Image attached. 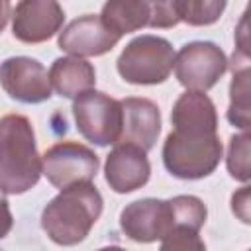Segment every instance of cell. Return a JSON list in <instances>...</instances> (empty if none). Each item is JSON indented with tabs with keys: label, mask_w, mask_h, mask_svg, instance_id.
<instances>
[{
	"label": "cell",
	"mask_w": 251,
	"mask_h": 251,
	"mask_svg": "<svg viewBox=\"0 0 251 251\" xmlns=\"http://www.w3.org/2000/svg\"><path fill=\"white\" fill-rule=\"evenodd\" d=\"M171 124L161 151L165 169L180 180L210 176L224 157L212 98L206 92H182L173 106Z\"/></svg>",
	"instance_id": "1"
},
{
	"label": "cell",
	"mask_w": 251,
	"mask_h": 251,
	"mask_svg": "<svg viewBox=\"0 0 251 251\" xmlns=\"http://www.w3.org/2000/svg\"><path fill=\"white\" fill-rule=\"evenodd\" d=\"M178 22L188 25H210L220 20L226 10V2L218 0H175Z\"/></svg>",
	"instance_id": "17"
},
{
	"label": "cell",
	"mask_w": 251,
	"mask_h": 251,
	"mask_svg": "<svg viewBox=\"0 0 251 251\" xmlns=\"http://www.w3.org/2000/svg\"><path fill=\"white\" fill-rule=\"evenodd\" d=\"M159 251H206V243L202 241L198 231L178 227L161 239Z\"/></svg>",
	"instance_id": "19"
},
{
	"label": "cell",
	"mask_w": 251,
	"mask_h": 251,
	"mask_svg": "<svg viewBox=\"0 0 251 251\" xmlns=\"http://www.w3.org/2000/svg\"><path fill=\"white\" fill-rule=\"evenodd\" d=\"M2 90L22 104H41L53 96L47 69L33 57L18 55L0 63Z\"/></svg>",
	"instance_id": "9"
},
{
	"label": "cell",
	"mask_w": 251,
	"mask_h": 251,
	"mask_svg": "<svg viewBox=\"0 0 251 251\" xmlns=\"http://www.w3.org/2000/svg\"><path fill=\"white\" fill-rule=\"evenodd\" d=\"M63 24L65 10L55 0H22L12 8V33L22 43H43Z\"/></svg>",
	"instance_id": "10"
},
{
	"label": "cell",
	"mask_w": 251,
	"mask_h": 251,
	"mask_svg": "<svg viewBox=\"0 0 251 251\" xmlns=\"http://www.w3.org/2000/svg\"><path fill=\"white\" fill-rule=\"evenodd\" d=\"M226 167L231 178L239 182L249 180L251 173H249V133L247 131L231 135L227 145V155H226Z\"/></svg>",
	"instance_id": "18"
},
{
	"label": "cell",
	"mask_w": 251,
	"mask_h": 251,
	"mask_svg": "<svg viewBox=\"0 0 251 251\" xmlns=\"http://www.w3.org/2000/svg\"><path fill=\"white\" fill-rule=\"evenodd\" d=\"M227 57L214 41H190L175 53L173 71L176 80L192 92H206L226 75Z\"/></svg>",
	"instance_id": "6"
},
{
	"label": "cell",
	"mask_w": 251,
	"mask_h": 251,
	"mask_svg": "<svg viewBox=\"0 0 251 251\" xmlns=\"http://www.w3.org/2000/svg\"><path fill=\"white\" fill-rule=\"evenodd\" d=\"M102 210V194L92 182L71 186L59 190V194L47 202L41 212V227L57 245H78L86 239Z\"/></svg>",
	"instance_id": "3"
},
{
	"label": "cell",
	"mask_w": 251,
	"mask_h": 251,
	"mask_svg": "<svg viewBox=\"0 0 251 251\" xmlns=\"http://www.w3.org/2000/svg\"><path fill=\"white\" fill-rule=\"evenodd\" d=\"M249 57L233 53L231 63V84H229V106L227 122L241 131L249 129Z\"/></svg>",
	"instance_id": "16"
},
{
	"label": "cell",
	"mask_w": 251,
	"mask_h": 251,
	"mask_svg": "<svg viewBox=\"0 0 251 251\" xmlns=\"http://www.w3.org/2000/svg\"><path fill=\"white\" fill-rule=\"evenodd\" d=\"M43 175L59 188H71L78 184H90L98 173V155L78 141H59L51 145L43 155Z\"/></svg>",
	"instance_id": "7"
},
{
	"label": "cell",
	"mask_w": 251,
	"mask_h": 251,
	"mask_svg": "<svg viewBox=\"0 0 251 251\" xmlns=\"http://www.w3.org/2000/svg\"><path fill=\"white\" fill-rule=\"evenodd\" d=\"M247 204H249V186H243L239 192H235L231 196V210L245 224H249V206Z\"/></svg>",
	"instance_id": "20"
},
{
	"label": "cell",
	"mask_w": 251,
	"mask_h": 251,
	"mask_svg": "<svg viewBox=\"0 0 251 251\" xmlns=\"http://www.w3.org/2000/svg\"><path fill=\"white\" fill-rule=\"evenodd\" d=\"M73 116L78 133L98 145H116L122 127V106L120 100L100 90H86L73 100Z\"/></svg>",
	"instance_id": "5"
},
{
	"label": "cell",
	"mask_w": 251,
	"mask_h": 251,
	"mask_svg": "<svg viewBox=\"0 0 251 251\" xmlns=\"http://www.w3.org/2000/svg\"><path fill=\"white\" fill-rule=\"evenodd\" d=\"M122 127L116 145H133L141 151H151L161 133L159 106L149 98L129 96L120 100Z\"/></svg>",
	"instance_id": "12"
},
{
	"label": "cell",
	"mask_w": 251,
	"mask_h": 251,
	"mask_svg": "<svg viewBox=\"0 0 251 251\" xmlns=\"http://www.w3.org/2000/svg\"><path fill=\"white\" fill-rule=\"evenodd\" d=\"M12 226H14V216H12L6 194L0 190V239H4L12 231Z\"/></svg>",
	"instance_id": "21"
},
{
	"label": "cell",
	"mask_w": 251,
	"mask_h": 251,
	"mask_svg": "<svg viewBox=\"0 0 251 251\" xmlns=\"http://www.w3.org/2000/svg\"><path fill=\"white\" fill-rule=\"evenodd\" d=\"M51 88L63 98H76L96 84V71L92 63L80 57H59L49 67Z\"/></svg>",
	"instance_id": "14"
},
{
	"label": "cell",
	"mask_w": 251,
	"mask_h": 251,
	"mask_svg": "<svg viewBox=\"0 0 251 251\" xmlns=\"http://www.w3.org/2000/svg\"><path fill=\"white\" fill-rule=\"evenodd\" d=\"M102 24L120 37L141 27H153L155 2L145 0H114L106 2L100 10Z\"/></svg>",
	"instance_id": "15"
},
{
	"label": "cell",
	"mask_w": 251,
	"mask_h": 251,
	"mask_svg": "<svg viewBox=\"0 0 251 251\" xmlns=\"http://www.w3.org/2000/svg\"><path fill=\"white\" fill-rule=\"evenodd\" d=\"M96 251H127V249H124V247H120V245H108V247H100V249H96Z\"/></svg>",
	"instance_id": "23"
},
{
	"label": "cell",
	"mask_w": 251,
	"mask_h": 251,
	"mask_svg": "<svg viewBox=\"0 0 251 251\" xmlns=\"http://www.w3.org/2000/svg\"><path fill=\"white\" fill-rule=\"evenodd\" d=\"M120 227L135 243L161 241L173 229H178L173 200L141 198L127 204L120 212Z\"/></svg>",
	"instance_id": "8"
},
{
	"label": "cell",
	"mask_w": 251,
	"mask_h": 251,
	"mask_svg": "<svg viewBox=\"0 0 251 251\" xmlns=\"http://www.w3.org/2000/svg\"><path fill=\"white\" fill-rule=\"evenodd\" d=\"M175 49L169 39L143 33L133 37L116 61L118 75L137 86L161 84L173 73Z\"/></svg>",
	"instance_id": "4"
},
{
	"label": "cell",
	"mask_w": 251,
	"mask_h": 251,
	"mask_svg": "<svg viewBox=\"0 0 251 251\" xmlns=\"http://www.w3.org/2000/svg\"><path fill=\"white\" fill-rule=\"evenodd\" d=\"M10 18H12V4L6 0H0V33L4 31Z\"/></svg>",
	"instance_id": "22"
},
{
	"label": "cell",
	"mask_w": 251,
	"mask_h": 251,
	"mask_svg": "<svg viewBox=\"0 0 251 251\" xmlns=\"http://www.w3.org/2000/svg\"><path fill=\"white\" fill-rule=\"evenodd\" d=\"M122 37L108 29L100 16L84 14L73 20L63 31H59L57 45L61 51L69 53L71 57H98L112 51Z\"/></svg>",
	"instance_id": "11"
},
{
	"label": "cell",
	"mask_w": 251,
	"mask_h": 251,
	"mask_svg": "<svg viewBox=\"0 0 251 251\" xmlns=\"http://www.w3.org/2000/svg\"><path fill=\"white\" fill-rule=\"evenodd\" d=\"M43 175L35 131L27 116L6 114L0 118V190L24 194Z\"/></svg>",
	"instance_id": "2"
},
{
	"label": "cell",
	"mask_w": 251,
	"mask_h": 251,
	"mask_svg": "<svg viewBox=\"0 0 251 251\" xmlns=\"http://www.w3.org/2000/svg\"><path fill=\"white\" fill-rule=\"evenodd\" d=\"M151 163L147 153L133 145H114L104 163V178L118 194H129L147 184Z\"/></svg>",
	"instance_id": "13"
}]
</instances>
